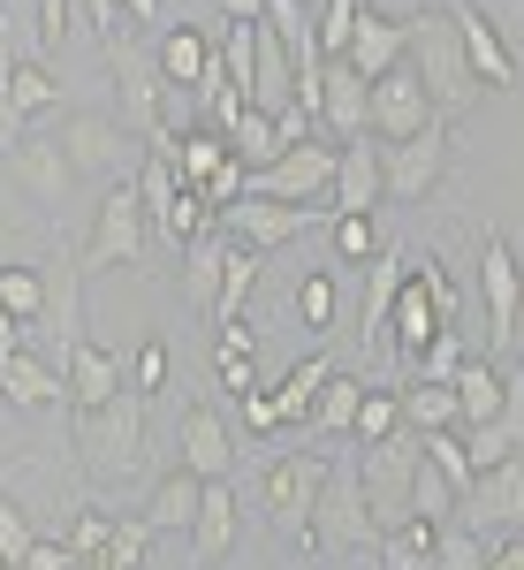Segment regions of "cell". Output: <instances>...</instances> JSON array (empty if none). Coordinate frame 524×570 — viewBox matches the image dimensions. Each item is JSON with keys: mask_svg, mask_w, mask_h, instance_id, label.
<instances>
[{"mask_svg": "<svg viewBox=\"0 0 524 570\" xmlns=\"http://www.w3.org/2000/svg\"><path fill=\"white\" fill-rule=\"evenodd\" d=\"M198 494H206V480L175 464L168 480L152 487V502H145V525H152V532H190V518H198Z\"/></svg>", "mask_w": 524, "mask_h": 570, "instance_id": "cell-31", "label": "cell"}, {"mask_svg": "<svg viewBox=\"0 0 524 570\" xmlns=\"http://www.w3.org/2000/svg\"><path fill=\"white\" fill-rule=\"evenodd\" d=\"M403 282H411V252H403V244H380V252H373V289H365V343H373V351H388V320H395Z\"/></svg>", "mask_w": 524, "mask_h": 570, "instance_id": "cell-26", "label": "cell"}, {"mask_svg": "<svg viewBox=\"0 0 524 570\" xmlns=\"http://www.w3.org/2000/svg\"><path fill=\"white\" fill-rule=\"evenodd\" d=\"M31 540H39V532H31V518H23V510H16V502L0 494V563L16 570L23 556H31Z\"/></svg>", "mask_w": 524, "mask_h": 570, "instance_id": "cell-45", "label": "cell"}, {"mask_svg": "<svg viewBox=\"0 0 524 570\" xmlns=\"http://www.w3.org/2000/svg\"><path fill=\"white\" fill-rule=\"evenodd\" d=\"M16 351H23V320L0 305V357H16Z\"/></svg>", "mask_w": 524, "mask_h": 570, "instance_id": "cell-55", "label": "cell"}, {"mask_svg": "<svg viewBox=\"0 0 524 570\" xmlns=\"http://www.w3.org/2000/svg\"><path fill=\"white\" fill-rule=\"evenodd\" d=\"M53 145H61L69 176H99V183H115V168H122V130H115L107 115H69Z\"/></svg>", "mask_w": 524, "mask_h": 570, "instance_id": "cell-19", "label": "cell"}, {"mask_svg": "<svg viewBox=\"0 0 524 570\" xmlns=\"http://www.w3.org/2000/svg\"><path fill=\"white\" fill-rule=\"evenodd\" d=\"M0 570H8V563H0Z\"/></svg>", "mask_w": 524, "mask_h": 570, "instance_id": "cell-61", "label": "cell"}, {"mask_svg": "<svg viewBox=\"0 0 524 570\" xmlns=\"http://www.w3.org/2000/svg\"><path fill=\"white\" fill-rule=\"evenodd\" d=\"M403 53H411V23H395V16H357V31H349V46H343V61L365 77V85H380L388 69H403Z\"/></svg>", "mask_w": 524, "mask_h": 570, "instance_id": "cell-21", "label": "cell"}, {"mask_svg": "<svg viewBox=\"0 0 524 570\" xmlns=\"http://www.w3.org/2000/svg\"><path fill=\"white\" fill-rule=\"evenodd\" d=\"M357 403H365V381H349V373H335V381H327V389H319V403H312V434L319 441H335V434H349V426H357Z\"/></svg>", "mask_w": 524, "mask_h": 570, "instance_id": "cell-33", "label": "cell"}, {"mask_svg": "<svg viewBox=\"0 0 524 570\" xmlns=\"http://www.w3.org/2000/svg\"><path fill=\"white\" fill-rule=\"evenodd\" d=\"M426 122H441V115H434V99H426V85H418V69L403 61V69H388L373 85V137L380 145H403V137H418Z\"/></svg>", "mask_w": 524, "mask_h": 570, "instance_id": "cell-12", "label": "cell"}, {"mask_svg": "<svg viewBox=\"0 0 524 570\" xmlns=\"http://www.w3.org/2000/svg\"><path fill=\"white\" fill-rule=\"evenodd\" d=\"M8 472H16V464H8ZM8 472H0V480H8Z\"/></svg>", "mask_w": 524, "mask_h": 570, "instance_id": "cell-58", "label": "cell"}, {"mask_svg": "<svg viewBox=\"0 0 524 570\" xmlns=\"http://www.w3.org/2000/svg\"><path fill=\"white\" fill-rule=\"evenodd\" d=\"M152 69H160L168 91H198L206 69H214V39L190 31V23H175V31H160V46H152Z\"/></svg>", "mask_w": 524, "mask_h": 570, "instance_id": "cell-25", "label": "cell"}, {"mask_svg": "<svg viewBox=\"0 0 524 570\" xmlns=\"http://www.w3.org/2000/svg\"><path fill=\"white\" fill-rule=\"evenodd\" d=\"M8 168H16V183H23V190H31V198H39V206H61V198H69V160H61V145H53V137H16V145H8Z\"/></svg>", "mask_w": 524, "mask_h": 570, "instance_id": "cell-22", "label": "cell"}, {"mask_svg": "<svg viewBox=\"0 0 524 570\" xmlns=\"http://www.w3.org/2000/svg\"><path fill=\"white\" fill-rule=\"evenodd\" d=\"M403 426H411V434H448V426H456L448 381H411V389H403Z\"/></svg>", "mask_w": 524, "mask_h": 570, "instance_id": "cell-35", "label": "cell"}, {"mask_svg": "<svg viewBox=\"0 0 524 570\" xmlns=\"http://www.w3.org/2000/svg\"><path fill=\"white\" fill-rule=\"evenodd\" d=\"M335 252H343V259H373V252H380L373 214H335Z\"/></svg>", "mask_w": 524, "mask_h": 570, "instance_id": "cell-44", "label": "cell"}, {"mask_svg": "<svg viewBox=\"0 0 524 570\" xmlns=\"http://www.w3.org/2000/svg\"><path fill=\"white\" fill-rule=\"evenodd\" d=\"M388 190H380V145L373 137H349L335 145V190H327V206L335 214H373Z\"/></svg>", "mask_w": 524, "mask_h": 570, "instance_id": "cell-20", "label": "cell"}, {"mask_svg": "<svg viewBox=\"0 0 524 570\" xmlns=\"http://www.w3.org/2000/svg\"><path fill=\"white\" fill-rule=\"evenodd\" d=\"M91 23H99V39H122V0H91Z\"/></svg>", "mask_w": 524, "mask_h": 570, "instance_id": "cell-53", "label": "cell"}, {"mask_svg": "<svg viewBox=\"0 0 524 570\" xmlns=\"http://www.w3.org/2000/svg\"><path fill=\"white\" fill-rule=\"evenodd\" d=\"M441 176H448V122H426L403 145H380V190L388 198H426Z\"/></svg>", "mask_w": 524, "mask_h": 570, "instance_id": "cell-9", "label": "cell"}, {"mask_svg": "<svg viewBox=\"0 0 524 570\" xmlns=\"http://www.w3.org/2000/svg\"><path fill=\"white\" fill-rule=\"evenodd\" d=\"M411 69H418V85L434 99V115H464L472 99H479V77H472V61H464V46H456V23H448V8H418L411 16V53H403Z\"/></svg>", "mask_w": 524, "mask_h": 570, "instance_id": "cell-1", "label": "cell"}, {"mask_svg": "<svg viewBox=\"0 0 524 570\" xmlns=\"http://www.w3.org/2000/svg\"><path fill=\"white\" fill-rule=\"evenodd\" d=\"M418 449H426V464H434L441 480L456 487V502H464L472 480H479V472H472V456H464V434H456V426H448V434H418Z\"/></svg>", "mask_w": 524, "mask_h": 570, "instance_id": "cell-38", "label": "cell"}, {"mask_svg": "<svg viewBox=\"0 0 524 570\" xmlns=\"http://www.w3.org/2000/svg\"><path fill=\"white\" fill-rule=\"evenodd\" d=\"M456 510H464V525H472V532H479V525L517 532L524 525V456H510V464L479 472V480H472V494H464Z\"/></svg>", "mask_w": 524, "mask_h": 570, "instance_id": "cell-16", "label": "cell"}, {"mask_svg": "<svg viewBox=\"0 0 524 570\" xmlns=\"http://www.w3.org/2000/svg\"><path fill=\"white\" fill-rule=\"evenodd\" d=\"M479 297H486V343H510L517 305H524V266H517V252H510L502 228L479 236Z\"/></svg>", "mask_w": 524, "mask_h": 570, "instance_id": "cell-10", "label": "cell"}, {"mask_svg": "<svg viewBox=\"0 0 524 570\" xmlns=\"http://www.w3.org/2000/svg\"><path fill=\"white\" fill-rule=\"evenodd\" d=\"M312 16H319V61H343V46H349V31H357V16H365V0H319Z\"/></svg>", "mask_w": 524, "mask_h": 570, "instance_id": "cell-42", "label": "cell"}, {"mask_svg": "<svg viewBox=\"0 0 524 570\" xmlns=\"http://www.w3.org/2000/svg\"><path fill=\"white\" fill-rule=\"evenodd\" d=\"M0 305L16 312L23 327H39L46 320V274H31V266H0Z\"/></svg>", "mask_w": 524, "mask_h": 570, "instance_id": "cell-40", "label": "cell"}, {"mask_svg": "<svg viewBox=\"0 0 524 570\" xmlns=\"http://www.w3.org/2000/svg\"><path fill=\"white\" fill-rule=\"evenodd\" d=\"M373 570H434V525H426V518H411V525L380 532Z\"/></svg>", "mask_w": 524, "mask_h": 570, "instance_id": "cell-34", "label": "cell"}, {"mask_svg": "<svg viewBox=\"0 0 524 570\" xmlns=\"http://www.w3.org/2000/svg\"><path fill=\"white\" fill-rule=\"evenodd\" d=\"M411 480H418V434L411 426H395L388 441H373L365 449V464H357V487H365V510H373V525L395 532L411 525L418 510H411Z\"/></svg>", "mask_w": 524, "mask_h": 570, "instance_id": "cell-3", "label": "cell"}, {"mask_svg": "<svg viewBox=\"0 0 524 570\" xmlns=\"http://www.w3.org/2000/svg\"><path fill=\"white\" fill-rule=\"evenodd\" d=\"M236 532H244V502H236V487H228V480H206L198 518H190V548H198V563H220V556L236 548Z\"/></svg>", "mask_w": 524, "mask_h": 570, "instance_id": "cell-23", "label": "cell"}, {"mask_svg": "<svg viewBox=\"0 0 524 570\" xmlns=\"http://www.w3.org/2000/svg\"><path fill=\"white\" fill-rule=\"evenodd\" d=\"M152 153H168L175 183H182V190H198V183L228 160V137H220V130H182V137H168V145H152Z\"/></svg>", "mask_w": 524, "mask_h": 570, "instance_id": "cell-30", "label": "cell"}, {"mask_svg": "<svg viewBox=\"0 0 524 570\" xmlns=\"http://www.w3.org/2000/svg\"><path fill=\"white\" fill-rule=\"evenodd\" d=\"M312 8H319V0H312Z\"/></svg>", "mask_w": 524, "mask_h": 570, "instance_id": "cell-60", "label": "cell"}, {"mask_svg": "<svg viewBox=\"0 0 524 570\" xmlns=\"http://www.w3.org/2000/svg\"><path fill=\"white\" fill-rule=\"evenodd\" d=\"M69 381H61V365H46V357L16 351L0 357V403H16V411H46V403H61Z\"/></svg>", "mask_w": 524, "mask_h": 570, "instance_id": "cell-27", "label": "cell"}, {"mask_svg": "<svg viewBox=\"0 0 524 570\" xmlns=\"http://www.w3.org/2000/svg\"><path fill=\"white\" fill-rule=\"evenodd\" d=\"M61 381H69V403H77V411H99V403H115V395L130 389V381H122V357L99 351L91 335H77V343L61 351Z\"/></svg>", "mask_w": 524, "mask_h": 570, "instance_id": "cell-17", "label": "cell"}, {"mask_svg": "<svg viewBox=\"0 0 524 570\" xmlns=\"http://www.w3.org/2000/svg\"><path fill=\"white\" fill-rule=\"evenodd\" d=\"M448 23H456V46H464V61H472V77L486 91H517V53L502 46V31L486 23L472 0H448Z\"/></svg>", "mask_w": 524, "mask_h": 570, "instance_id": "cell-15", "label": "cell"}, {"mask_svg": "<svg viewBox=\"0 0 524 570\" xmlns=\"http://www.w3.org/2000/svg\"><path fill=\"white\" fill-rule=\"evenodd\" d=\"M319 122H327L335 145L373 137V85H365L349 61H319Z\"/></svg>", "mask_w": 524, "mask_h": 570, "instance_id": "cell-13", "label": "cell"}, {"mask_svg": "<svg viewBox=\"0 0 524 570\" xmlns=\"http://www.w3.org/2000/svg\"><path fill=\"white\" fill-rule=\"evenodd\" d=\"M107 525H115L107 510H85V518L69 525V556H77V563H99V548H107Z\"/></svg>", "mask_w": 524, "mask_h": 570, "instance_id": "cell-48", "label": "cell"}, {"mask_svg": "<svg viewBox=\"0 0 524 570\" xmlns=\"http://www.w3.org/2000/svg\"><path fill=\"white\" fill-rule=\"evenodd\" d=\"M107 61H115V77H122V115H130V130H145L152 145H168L175 122H168V85H160L152 53H137L130 39H107Z\"/></svg>", "mask_w": 524, "mask_h": 570, "instance_id": "cell-8", "label": "cell"}, {"mask_svg": "<svg viewBox=\"0 0 524 570\" xmlns=\"http://www.w3.org/2000/svg\"><path fill=\"white\" fill-rule=\"evenodd\" d=\"M16 570H77V556H69V540H31V556Z\"/></svg>", "mask_w": 524, "mask_h": 570, "instance_id": "cell-49", "label": "cell"}, {"mask_svg": "<svg viewBox=\"0 0 524 570\" xmlns=\"http://www.w3.org/2000/svg\"><path fill=\"white\" fill-rule=\"evenodd\" d=\"M228 160H244V168H251V176H259V168H274V160H281V153H289V145H281V130H274V115H266V107H244V115H236V122H228Z\"/></svg>", "mask_w": 524, "mask_h": 570, "instance_id": "cell-28", "label": "cell"}, {"mask_svg": "<svg viewBox=\"0 0 524 570\" xmlns=\"http://www.w3.org/2000/svg\"><path fill=\"white\" fill-rule=\"evenodd\" d=\"M145 548H152V525L145 518H115L107 525V548H99V570H145Z\"/></svg>", "mask_w": 524, "mask_h": 570, "instance_id": "cell-37", "label": "cell"}, {"mask_svg": "<svg viewBox=\"0 0 524 570\" xmlns=\"http://www.w3.org/2000/svg\"><path fill=\"white\" fill-rule=\"evenodd\" d=\"M312 548H327V556H373V548H380V525H373V510H365L357 472H327L319 510H312Z\"/></svg>", "mask_w": 524, "mask_h": 570, "instance_id": "cell-7", "label": "cell"}, {"mask_svg": "<svg viewBox=\"0 0 524 570\" xmlns=\"http://www.w3.org/2000/svg\"><path fill=\"white\" fill-rule=\"evenodd\" d=\"M434 570H486V540L472 525H434Z\"/></svg>", "mask_w": 524, "mask_h": 570, "instance_id": "cell-41", "label": "cell"}, {"mask_svg": "<svg viewBox=\"0 0 524 570\" xmlns=\"http://www.w3.org/2000/svg\"><path fill=\"white\" fill-rule=\"evenodd\" d=\"M259 8H266V0H220V16H228V23H259Z\"/></svg>", "mask_w": 524, "mask_h": 570, "instance_id": "cell-56", "label": "cell"}, {"mask_svg": "<svg viewBox=\"0 0 524 570\" xmlns=\"http://www.w3.org/2000/svg\"><path fill=\"white\" fill-rule=\"evenodd\" d=\"M130 381H137V395L160 389V381H168V343H145V351H137V373H130Z\"/></svg>", "mask_w": 524, "mask_h": 570, "instance_id": "cell-50", "label": "cell"}, {"mask_svg": "<svg viewBox=\"0 0 524 570\" xmlns=\"http://www.w3.org/2000/svg\"><path fill=\"white\" fill-rule=\"evenodd\" d=\"M448 395H456V434H464V426H486V419L502 411V395H510V373H502L494 357H464V365L448 373Z\"/></svg>", "mask_w": 524, "mask_h": 570, "instance_id": "cell-24", "label": "cell"}, {"mask_svg": "<svg viewBox=\"0 0 524 570\" xmlns=\"http://www.w3.org/2000/svg\"><path fill=\"white\" fill-rule=\"evenodd\" d=\"M85 570H99V563H85Z\"/></svg>", "mask_w": 524, "mask_h": 570, "instance_id": "cell-59", "label": "cell"}, {"mask_svg": "<svg viewBox=\"0 0 524 570\" xmlns=\"http://www.w3.org/2000/svg\"><path fill=\"white\" fill-rule=\"evenodd\" d=\"M486 570H524V532H517V540H502V548L486 556Z\"/></svg>", "mask_w": 524, "mask_h": 570, "instance_id": "cell-54", "label": "cell"}, {"mask_svg": "<svg viewBox=\"0 0 524 570\" xmlns=\"http://www.w3.org/2000/svg\"><path fill=\"white\" fill-rule=\"evenodd\" d=\"M335 373H343V365H335V351L297 357V365H289V381L274 389V411H281V426H289V419H312V403H319V389H327Z\"/></svg>", "mask_w": 524, "mask_h": 570, "instance_id": "cell-29", "label": "cell"}, {"mask_svg": "<svg viewBox=\"0 0 524 570\" xmlns=\"http://www.w3.org/2000/svg\"><path fill=\"white\" fill-rule=\"evenodd\" d=\"M244 426H251V434H274V426H281V411H274V395H244Z\"/></svg>", "mask_w": 524, "mask_h": 570, "instance_id": "cell-51", "label": "cell"}, {"mask_svg": "<svg viewBox=\"0 0 524 570\" xmlns=\"http://www.w3.org/2000/svg\"><path fill=\"white\" fill-rule=\"evenodd\" d=\"M297 312H305V327H327L335 320V282L327 274H305L297 282Z\"/></svg>", "mask_w": 524, "mask_h": 570, "instance_id": "cell-47", "label": "cell"}, {"mask_svg": "<svg viewBox=\"0 0 524 570\" xmlns=\"http://www.w3.org/2000/svg\"><path fill=\"white\" fill-rule=\"evenodd\" d=\"M175 441H182V472H198V480H228V472H236V434L220 426L214 403H190L182 426H175Z\"/></svg>", "mask_w": 524, "mask_h": 570, "instance_id": "cell-18", "label": "cell"}, {"mask_svg": "<svg viewBox=\"0 0 524 570\" xmlns=\"http://www.w3.org/2000/svg\"><path fill=\"white\" fill-rule=\"evenodd\" d=\"M220 259H228V236H198V244L182 252V297H190V305L214 312V297H220Z\"/></svg>", "mask_w": 524, "mask_h": 570, "instance_id": "cell-36", "label": "cell"}, {"mask_svg": "<svg viewBox=\"0 0 524 570\" xmlns=\"http://www.w3.org/2000/svg\"><path fill=\"white\" fill-rule=\"evenodd\" d=\"M53 99H61V85L46 77L39 61H16V53H8V39H0V145H16V137H23V122H31V115H46Z\"/></svg>", "mask_w": 524, "mask_h": 570, "instance_id": "cell-14", "label": "cell"}, {"mask_svg": "<svg viewBox=\"0 0 524 570\" xmlns=\"http://www.w3.org/2000/svg\"><path fill=\"white\" fill-rule=\"evenodd\" d=\"M145 259V198H137V183H107L99 190V220H91V244L77 274H107V266H137Z\"/></svg>", "mask_w": 524, "mask_h": 570, "instance_id": "cell-4", "label": "cell"}, {"mask_svg": "<svg viewBox=\"0 0 524 570\" xmlns=\"http://www.w3.org/2000/svg\"><path fill=\"white\" fill-rule=\"evenodd\" d=\"M77 449H85L91 480H130L145 464V395L122 389L99 411H77Z\"/></svg>", "mask_w": 524, "mask_h": 570, "instance_id": "cell-2", "label": "cell"}, {"mask_svg": "<svg viewBox=\"0 0 524 570\" xmlns=\"http://www.w3.org/2000/svg\"><path fill=\"white\" fill-rule=\"evenodd\" d=\"M259 266H266V252L228 244V259H220V297H214V320H220V327H236V320H244V297L259 289Z\"/></svg>", "mask_w": 524, "mask_h": 570, "instance_id": "cell-32", "label": "cell"}, {"mask_svg": "<svg viewBox=\"0 0 524 570\" xmlns=\"http://www.w3.org/2000/svg\"><path fill=\"white\" fill-rule=\"evenodd\" d=\"M137 198H145V220H152V228H160V236H168L175 252H190V244H198V236H206V198H198V190H182V183H175V168H168V153H152V145H145V168H137Z\"/></svg>", "mask_w": 524, "mask_h": 570, "instance_id": "cell-5", "label": "cell"}, {"mask_svg": "<svg viewBox=\"0 0 524 570\" xmlns=\"http://www.w3.org/2000/svg\"><path fill=\"white\" fill-rule=\"evenodd\" d=\"M244 176H251V168H244V160H220V168H214V176H206V183H198V198H206V214H228V206H236V198H244Z\"/></svg>", "mask_w": 524, "mask_h": 570, "instance_id": "cell-43", "label": "cell"}, {"mask_svg": "<svg viewBox=\"0 0 524 570\" xmlns=\"http://www.w3.org/2000/svg\"><path fill=\"white\" fill-rule=\"evenodd\" d=\"M395 426H403V395H395V389H365V403H357V426H349V441H357V449H373V441H388Z\"/></svg>", "mask_w": 524, "mask_h": 570, "instance_id": "cell-39", "label": "cell"}, {"mask_svg": "<svg viewBox=\"0 0 524 570\" xmlns=\"http://www.w3.org/2000/svg\"><path fill=\"white\" fill-rule=\"evenodd\" d=\"M456 365H464V335H456V327H441V335H434V351L418 357V381H448Z\"/></svg>", "mask_w": 524, "mask_h": 570, "instance_id": "cell-46", "label": "cell"}, {"mask_svg": "<svg viewBox=\"0 0 524 570\" xmlns=\"http://www.w3.org/2000/svg\"><path fill=\"white\" fill-rule=\"evenodd\" d=\"M69 31V0H39V46H61Z\"/></svg>", "mask_w": 524, "mask_h": 570, "instance_id": "cell-52", "label": "cell"}, {"mask_svg": "<svg viewBox=\"0 0 524 570\" xmlns=\"http://www.w3.org/2000/svg\"><path fill=\"white\" fill-rule=\"evenodd\" d=\"M327 214V206H274V198H236L220 228H228V244H251V252H281V244H297L312 220ZM335 220V214H327Z\"/></svg>", "mask_w": 524, "mask_h": 570, "instance_id": "cell-11", "label": "cell"}, {"mask_svg": "<svg viewBox=\"0 0 524 570\" xmlns=\"http://www.w3.org/2000/svg\"><path fill=\"white\" fill-rule=\"evenodd\" d=\"M510 351H517V373H524V305H517V327H510Z\"/></svg>", "mask_w": 524, "mask_h": 570, "instance_id": "cell-57", "label": "cell"}, {"mask_svg": "<svg viewBox=\"0 0 524 570\" xmlns=\"http://www.w3.org/2000/svg\"><path fill=\"white\" fill-rule=\"evenodd\" d=\"M319 487H327V456L319 449H289V456H274L259 480V502L274 510V525L297 532L312 548V510H319Z\"/></svg>", "mask_w": 524, "mask_h": 570, "instance_id": "cell-6", "label": "cell"}]
</instances>
